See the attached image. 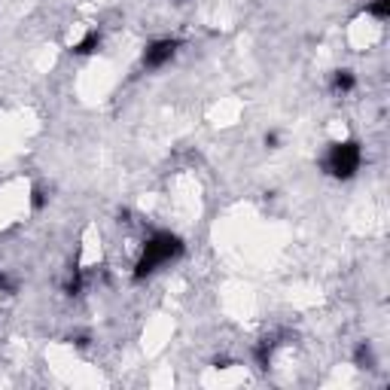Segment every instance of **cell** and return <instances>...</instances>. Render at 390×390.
I'll return each mask as SVG.
<instances>
[{"instance_id": "1", "label": "cell", "mask_w": 390, "mask_h": 390, "mask_svg": "<svg viewBox=\"0 0 390 390\" xmlns=\"http://www.w3.org/2000/svg\"><path fill=\"white\" fill-rule=\"evenodd\" d=\"M183 253V241L177 238V235H171V232H156L152 238L147 241V247H143V256H140V262H138V269H135V278H147V274H152L159 269L162 262H171L174 256H180Z\"/></svg>"}, {"instance_id": "2", "label": "cell", "mask_w": 390, "mask_h": 390, "mask_svg": "<svg viewBox=\"0 0 390 390\" xmlns=\"http://www.w3.org/2000/svg\"><path fill=\"white\" fill-rule=\"evenodd\" d=\"M326 168H330V174L338 180H351L357 168H360V143L357 140L333 143L330 156H326Z\"/></svg>"}, {"instance_id": "3", "label": "cell", "mask_w": 390, "mask_h": 390, "mask_svg": "<svg viewBox=\"0 0 390 390\" xmlns=\"http://www.w3.org/2000/svg\"><path fill=\"white\" fill-rule=\"evenodd\" d=\"M177 40H156V43L147 46V52H143V65L147 67H162L165 61H171V55L177 52Z\"/></svg>"}, {"instance_id": "4", "label": "cell", "mask_w": 390, "mask_h": 390, "mask_svg": "<svg viewBox=\"0 0 390 390\" xmlns=\"http://www.w3.org/2000/svg\"><path fill=\"white\" fill-rule=\"evenodd\" d=\"M98 46H101V34H98V30H89V34L74 46V52H79V55H91Z\"/></svg>"}, {"instance_id": "5", "label": "cell", "mask_w": 390, "mask_h": 390, "mask_svg": "<svg viewBox=\"0 0 390 390\" xmlns=\"http://www.w3.org/2000/svg\"><path fill=\"white\" fill-rule=\"evenodd\" d=\"M333 86H335V91H351L354 89V74H351V70H338Z\"/></svg>"}, {"instance_id": "6", "label": "cell", "mask_w": 390, "mask_h": 390, "mask_svg": "<svg viewBox=\"0 0 390 390\" xmlns=\"http://www.w3.org/2000/svg\"><path fill=\"white\" fill-rule=\"evenodd\" d=\"M372 347H369V345H360V347H357V366H360V369H372Z\"/></svg>"}, {"instance_id": "7", "label": "cell", "mask_w": 390, "mask_h": 390, "mask_svg": "<svg viewBox=\"0 0 390 390\" xmlns=\"http://www.w3.org/2000/svg\"><path fill=\"white\" fill-rule=\"evenodd\" d=\"M369 13L378 16V18H387L390 16V0H372V4H369Z\"/></svg>"}, {"instance_id": "8", "label": "cell", "mask_w": 390, "mask_h": 390, "mask_svg": "<svg viewBox=\"0 0 390 390\" xmlns=\"http://www.w3.org/2000/svg\"><path fill=\"white\" fill-rule=\"evenodd\" d=\"M79 286H83V278H79V272H74V278H70V284H67V293H70V296H77V293H79Z\"/></svg>"}, {"instance_id": "9", "label": "cell", "mask_w": 390, "mask_h": 390, "mask_svg": "<svg viewBox=\"0 0 390 390\" xmlns=\"http://www.w3.org/2000/svg\"><path fill=\"white\" fill-rule=\"evenodd\" d=\"M0 290H4V293H13V290H16V284L9 281L6 274H0Z\"/></svg>"}, {"instance_id": "10", "label": "cell", "mask_w": 390, "mask_h": 390, "mask_svg": "<svg viewBox=\"0 0 390 390\" xmlns=\"http://www.w3.org/2000/svg\"><path fill=\"white\" fill-rule=\"evenodd\" d=\"M46 204V195H43V189H34V208H43Z\"/></svg>"}, {"instance_id": "11", "label": "cell", "mask_w": 390, "mask_h": 390, "mask_svg": "<svg viewBox=\"0 0 390 390\" xmlns=\"http://www.w3.org/2000/svg\"><path fill=\"white\" fill-rule=\"evenodd\" d=\"M265 147H278V135H265Z\"/></svg>"}]
</instances>
